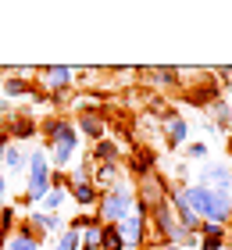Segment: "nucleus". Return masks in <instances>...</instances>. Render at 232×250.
Instances as JSON below:
<instances>
[{"instance_id": "obj_32", "label": "nucleus", "mask_w": 232, "mask_h": 250, "mask_svg": "<svg viewBox=\"0 0 232 250\" xmlns=\"http://www.w3.org/2000/svg\"><path fill=\"white\" fill-rule=\"evenodd\" d=\"M225 229H232V214H229V225H225Z\"/></svg>"}, {"instance_id": "obj_1", "label": "nucleus", "mask_w": 232, "mask_h": 250, "mask_svg": "<svg viewBox=\"0 0 232 250\" xmlns=\"http://www.w3.org/2000/svg\"><path fill=\"white\" fill-rule=\"evenodd\" d=\"M40 136H43L46 154H50V165L57 168V172H64V165L79 154V143H83L75 122L64 118V115H46L43 125H40Z\"/></svg>"}, {"instance_id": "obj_6", "label": "nucleus", "mask_w": 232, "mask_h": 250, "mask_svg": "<svg viewBox=\"0 0 232 250\" xmlns=\"http://www.w3.org/2000/svg\"><path fill=\"white\" fill-rule=\"evenodd\" d=\"M193 183L204 186V189L229 193L232 197V168H229V161H207V165H200V172H196Z\"/></svg>"}, {"instance_id": "obj_13", "label": "nucleus", "mask_w": 232, "mask_h": 250, "mask_svg": "<svg viewBox=\"0 0 232 250\" xmlns=\"http://www.w3.org/2000/svg\"><path fill=\"white\" fill-rule=\"evenodd\" d=\"M29 68H18V72H11L0 79V97H7V100H15V97H32L36 93V83H29Z\"/></svg>"}, {"instance_id": "obj_2", "label": "nucleus", "mask_w": 232, "mask_h": 250, "mask_svg": "<svg viewBox=\"0 0 232 250\" xmlns=\"http://www.w3.org/2000/svg\"><path fill=\"white\" fill-rule=\"evenodd\" d=\"M29 157H25V189L21 197H15L18 208H36V204L50 193V175H54V165H50V154L46 146H25Z\"/></svg>"}, {"instance_id": "obj_18", "label": "nucleus", "mask_w": 232, "mask_h": 250, "mask_svg": "<svg viewBox=\"0 0 232 250\" xmlns=\"http://www.w3.org/2000/svg\"><path fill=\"white\" fill-rule=\"evenodd\" d=\"M25 157H29L25 143H11L7 154H4V165H0V172H4L7 179H11V175H25Z\"/></svg>"}, {"instance_id": "obj_7", "label": "nucleus", "mask_w": 232, "mask_h": 250, "mask_svg": "<svg viewBox=\"0 0 232 250\" xmlns=\"http://www.w3.org/2000/svg\"><path fill=\"white\" fill-rule=\"evenodd\" d=\"M36 79H40V86H43L50 97L72 93V86H75V68H68V64H50V68H40Z\"/></svg>"}, {"instance_id": "obj_17", "label": "nucleus", "mask_w": 232, "mask_h": 250, "mask_svg": "<svg viewBox=\"0 0 232 250\" xmlns=\"http://www.w3.org/2000/svg\"><path fill=\"white\" fill-rule=\"evenodd\" d=\"M225 243H229L225 225H218V222H204L200 225V247L196 250H225Z\"/></svg>"}, {"instance_id": "obj_20", "label": "nucleus", "mask_w": 232, "mask_h": 250, "mask_svg": "<svg viewBox=\"0 0 232 250\" xmlns=\"http://www.w3.org/2000/svg\"><path fill=\"white\" fill-rule=\"evenodd\" d=\"M89 179H93V186H97V189L104 193V189L118 186L125 175H122V165H97V168H93V175H89Z\"/></svg>"}, {"instance_id": "obj_26", "label": "nucleus", "mask_w": 232, "mask_h": 250, "mask_svg": "<svg viewBox=\"0 0 232 250\" xmlns=\"http://www.w3.org/2000/svg\"><path fill=\"white\" fill-rule=\"evenodd\" d=\"M104 225V222H100ZM100 225H93V229L83 232V240H79V250H100Z\"/></svg>"}, {"instance_id": "obj_25", "label": "nucleus", "mask_w": 232, "mask_h": 250, "mask_svg": "<svg viewBox=\"0 0 232 250\" xmlns=\"http://www.w3.org/2000/svg\"><path fill=\"white\" fill-rule=\"evenodd\" d=\"M4 250H40V240H32V236H25V232L15 229V236L4 243Z\"/></svg>"}, {"instance_id": "obj_3", "label": "nucleus", "mask_w": 232, "mask_h": 250, "mask_svg": "<svg viewBox=\"0 0 232 250\" xmlns=\"http://www.w3.org/2000/svg\"><path fill=\"white\" fill-rule=\"evenodd\" d=\"M182 75H193V83H182V100L193 111H207L214 100L225 97V86L214 79L211 68H182Z\"/></svg>"}, {"instance_id": "obj_19", "label": "nucleus", "mask_w": 232, "mask_h": 250, "mask_svg": "<svg viewBox=\"0 0 232 250\" xmlns=\"http://www.w3.org/2000/svg\"><path fill=\"white\" fill-rule=\"evenodd\" d=\"M129 172H132L136 179H143V175H150V172H157V165H154V150H150V146H132Z\"/></svg>"}, {"instance_id": "obj_5", "label": "nucleus", "mask_w": 232, "mask_h": 250, "mask_svg": "<svg viewBox=\"0 0 232 250\" xmlns=\"http://www.w3.org/2000/svg\"><path fill=\"white\" fill-rule=\"evenodd\" d=\"M75 129H79V136H86L89 143H97V140H104L107 136V115H104V107L100 104H93V100H79L75 104Z\"/></svg>"}, {"instance_id": "obj_23", "label": "nucleus", "mask_w": 232, "mask_h": 250, "mask_svg": "<svg viewBox=\"0 0 232 250\" xmlns=\"http://www.w3.org/2000/svg\"><path fill=\"white\" fill-rule=\"evenodd\" d=\"M182 154L190 157V161H200V165H207V157H211V146H207V140H190L182 146Z\"/></svg>"}, {"instance_id": "obj_27", "label": "nucleus", "mask_w": 232, "mask_h": 250, "mask_svg": "<svg viewBox=\"0 0 232 250\" xmlns=\"http://www.w3.org/2000/svg\"><path fill=\"white\" fill-rule=\"evenodd\" d=\"M7 204H11V183H7V175L0 172V211H4Z\"/></svg>"}, {"instance_id": "obj_29", "label": "nucleus", "mask_w": 232, "mask_h": 250, "mask_svg": "<svg viewBox=\"0 0 232 250\" xmlns=\"http://www.w3.org/2000/svg\"><path fill=\"white\" fill-rule=\"evenodd\" d=\"M11 111H15V107H11V100H7V97H0V122H4Z\"/></svg>"}, {"instance_id": "obj_16", "label": "nucleus", "mask_w": 232, "mask_h": 250, "mask_svg": "<svg viewBox=\"0 0 232 250\" xmlns=\"http://www.w3.org/2000/svg\"><path fill=\"white\" fill-rule=\"evenodd\" d=\"M29 222L36 225L43 236H57V232H64V229H68L64 214H50V211H40V208H32V211H29Z\"/></svg>"}, {"instance_id": "obj_33", "label": "nucleus", "mask_w": 232, "mask_h": 250, "mask_svg": "<svg viewBox=\"0 0 232 250\" xmlns=\"http://www.w3.org/2000/svg\"><path fill=\"white\" fill-rule=\"evenodd\" d=\"M225 97H229V100H232V93H225Z\"/></svg>"}, {"instance_id": "obj_10", "label": "nucleus", "mask_w": 232, "mask_h": 250, "mask_svg": "<svg viewBox=\"0 0 232 250\" xmlns=\"http://www.w3.org/2000/svg\"><path fill=\"white\" fill-rule=\"evenodd\" d=\"M136 79H147L150 86H161V89H182V68H168V64L136 68Z\"/></svg>"}, {"instance_id": "obj_4", "label": "nucleus", "mask_w": 232, "mask_h": 250, "mask_svg": "<svg viewBox=\"0 0 232 250\" xmlns=\"http://www.w3.org/2000/svg\"><path fill=\"white\" fill-rule=\"evenodd\" d=\"M136 208V186L129 183V179H122L118 186H111V189H104L100 193V200H97V218L104 225H118L125 222L132 214Z\"/></svg>"}, {"instance_id": "obj_22", "label": "nucleus", "mask_w": 232, "mask_h": 250, "mask_svg": "<svg viewBox=\"0 0 232 250\" xmlns=\"http://www.w3.org/2000/svg\"><path fill=\"white\" fill-rule=\"evenodd\" d=\"M100 250H129L118 225H100Z\"/></svg>"}, {"instance_id": "obj_24", "label": "nucleus", "mask_w": 232, "mask_h": 250, "mask_svg": "<svg viewBox=\"0 0 232 250\" xmlns=\"http://www.w3.org/2000/svg\"><path fill=\"white\" fill-rule=\"evenodd\" d=\"M79 240H83V232L64 229V232H57V236H54V247H50V250H79Z\"/></svg>"}, {"instance_id": "obj_12", "label": "nucleus", "mask_w": 232, "mask_h": 250, "mask_svg": "<svg viewBox=\"0 0 232 250\" xmlns=\"http://www.w3.org/2000/svg\"><path fill=\"white\" fill-rule=\"evenodd\" d=\"M4 132L11 136V143H21V140H32V136H36L40 129H36V122H32L25 111H11V115L4 118Z\"/></svg>"}, {"instance_id": "obj_21", "label": "nucleus", "mask_w": 232, "mask_h": 250, "mask_svg": "<svg viewBox=\"0 0 232 250\" xmlns=\"http://www.w3.org/2000/svg\"><path fill=\"white\" fill-rule=\"evenodd\" d=\"M68 204H72V200H68V189H50V193L36 204V208H40V211H50V214H61Z\"/></svg>"}, {"instance_id": "obj_8", "label": "nucleus", "mask_w": 232, "mask_h": 250, "mask_svg": "<svg viewBox=\"0 0 232 250\" xmlns=\"http://www.w3.org/2000/svg\"><path fill=\"white\" fill-rule=\"evenodd\" d=\"M118 229H122V240L129 250H143L150 247V218H143V214H129L125 222H118Z\"/></svg>"}, {"instance_id": "obj_30", "label": "nucleus", "mask_w": 232, "mask_h": 250, "mask_svg": "<svg viewBox=\"0 0 232 250\" xmlns=\"http://www.w3.org/2000/svg\"><path fill=\"white\" fill-rule=\"evenodd\" d=\"M150 250H182V247H171V243H161V247H150Z\"/></svg>"}, {"instance_id": "obj_28", "label": "nucleus", "mask_w": 232, "mask_h": 250, "mask_svg": "<svg viewBox=\"0 0 232 250\" xmlns=\"http://www.w3.org/2000/svg\"><path fill=\"white\" fill-rule=\"evenodd\" d=\"M7 146H11V136L4 132V125H0V165H4V154H7Z\"/></svg>"}, {"instance_id": "obj_34", "label": "nucleus", "mask_w": 232, "mask_h": 250, "mask_svg": "<svg viewBox=\"0 0 232 250\" xmlns=\"http://www.w3.org/2000/svg\"><path fill=\"white\" fill-rule=\"evenodd\" d=\"M143 250H150V247H143Z\"/></svg>"}, {"instance_id": "obj_31", "label": "nucleus", "mask_w": 232, "mask_h": 250, "mask_svg": "<svg viewBox=\"0 0 232 250\" xmlns=\"http://www.w3.org/2000/svg\"><path fill=\"white\" fill-rule=\"evenodd\" d=\"M225 150H229V157H232V136H229V140H225Z\"/></svg>"}, {"instance_id": "obj_11", "label": "nucleus", "mask_w": 232, "mask_h": 250, "mask_svg": "<svg viewBox=\"0 0 232 250\" xmlns=\"http://www.w3.org/2000/svg\"><path fill=\"white\" fill-rule=\"evenodd\" d=\"M86 161L93 168H97V165H122V143L111 140V136H104V140H97V143L89 146Z\"/></svg>"}, {"instance_id": "obj_14", "label": "nucleus", "mask_w": 232, "mask_h": 250, "mask_svg": "<svg viewBox=\"0 0 232 250\" xmlns=\"http://www.w3.org/2000/svg\"><path fill=\"white\" fill-rule=\"evenodd\" d=\"M179 193H182L186 208H190L200 222H207V211H211V189H204V186L190 183V186H179Z\"/></svg>"}, {"instance_id": "obj_9", "label": "nucleus", "mask_w": 232, "mask_h": 250, "mask_svg": "<svg viewBox=\"0 0 232 250\" xmlns=\"http://www.w3.org/2000/svg\"><path fill=\"white\" fill-rule=\"evenodd\" d=\"M161 132H165L168 150H182V146L190 143V122H186L182 111H168V115L161 118Z\"/></svg>"}, {"instance_id": "obj_15", "label": "nucleus", "mask_w": 232, "mask_h": 250, "mask_svg": "<svg viewBox=\"0 0 232 250\" xmlns=\"http://www.w3.org/2000/svg\"><path fill=\"white\" fill-rule=\"evenodd\" d=\"M207 122L214 125V132H222V136H232V100L222 97V100H214L211 107L204 111Z\"/></svg>"}]
</instances>
